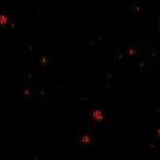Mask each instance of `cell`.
Returning a JSON list of instances; mask_svg holds the SVG:
<instances>
[{"label": "cell", "instance_id": "1", "mask_svg": "<svg viewBox=\"0 0 160 160\" xmlns=\"http://www.w3.org/2000/svg\"><path fill=\"white\" fill-rule=\"evenodd\" d=\"M8 17H7L6 15H0V26H5V25H7V23H8Z\"/></svg>", "mask_w": 160, "mask_h": 160}]
</instances>
